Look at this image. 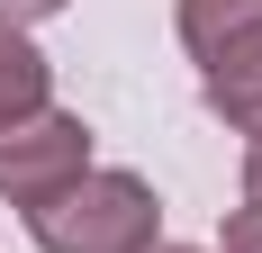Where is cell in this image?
I'll return each mask as SVG.
<instances>
[{
	"mask_svg": "<svg viewBox=\"0 0 262 253\" xmlns=\"http://www.w3.org/2000/svg\"><path fill=\"white\" fill-rule=\"evenodd\" d=\"M27 244L36 253H154L163 244V199L145 172H91L73 190H54L46 208H27Z\"/></svg>",
	"mask_w": 262,
	"mask_h": 253,
	"instance_id": "6da1fadb",
	"label": "cell"
},
{
	"mask_svg": "<svg viewBox=\"0 0 262 253\" xmlns=\"http://www.w3.org/2000/svg\"><path fill=\"white\" fill-rule=\"evenodd\" d=\"M81 172H91V126L73 109H27V118L0 126V199L18 217L46 208L54 190H73Z\"/></svg>",
	"mask_w": 262,
	"mask_h": 253,
	"instance_id": "7a4b0ae2",
	"label": "cell"
},
{
	"mask_svg": "<svg viewBox=\"0 0 262 253\" xmlns=\"http://www.w3.org/2000/svg\"><path fill=\"white\" fill-rule=\"evenodd\" d=\"M199 100H208L217 126H235V136H262V27L235 36L226 54L199 64Z\"/></svg>",
	"mask_w": 262,
	"mask_h": 253,
	"instance_id": "3957f363",
	"label": "cell"
},
{
	"mask_svg": "<svg viewBox=\"0 0 262 253\" xmlns=\"http://www.w3.org/2000/svg\"><path fill=\"white\" fill-rule=\"evenodd\" d=\"M172 27H181L190 64H208V54H226L235 36L262 27V0H172Z\"/></svg>",
	"mask_w": 262,
	"mask_h": 253,
	"instance_id": "277c9868",
	"label": "cell"
},
{
	"mask_svg": "<svg viewBox=\"0 0 262 253\" xmlns=\"http://www.w3.org/2000/svg\"><path fill=\"white\" fill-rule=\"evenodd\" d=\"M27 109H54V64L27 46L18 27H0V126L27 118Z\"/></svg>",
	"mask_w": 262,
	"mask_h": 253,
	"instance_id": "5b68a950",
	"label": "cell"
},
{
	"mask_svg": "<svg viewBox=\"0 0 262 253\" xmlns=\"http://www.w3.org/2000/svg\"><path fill=\"white\" fill-rule=\"evenodd\" d=\"M217 253H262V208H226V235Z\"/></svg>",
	"mask_w": 262,
	"mask_h": 253,
	"instance_id": "8992f818",
	"label": "cell"
},
{
	"mask_svg": "<svg viewBox=\"0 0 262 253\" xmlns=\"http://www.w3.org/2000/svg\"><path fill=\"white\" fill-rule=\"evenodd\" d=\"M63 9H73V0H0V27H46V18H63Z\"/></svg>",
	"mask_w": 262,
	"mask_h": 253,
	"instance_id": "52a82bcc",
	"label": "cell"
},
{
	"mask_svg": "<svg viewBox=\"0 0 262 253\" xmlns=\"http://www.w3.org/2000/svg\"><path fill=\"white\" fill-rule=\"evenodd\" d=\"M235 181H244V208H262V136H244V163H235Z\"/></svg>",
	"mask_w": 262,
	"mask_h": 253,
	"instance_id": "ba28073f",
	"label": "cell"
},
{
	"mask_svg": "<svg viewBox=\"0 0 262 253\" xmlns=\"http://www.w3.org/2000/svg\"><path fill=\"white\" fill-rule=\"evenodd\" d=\"M154 253H208V244H154Z\"/></svg>",
	"mask_w": 262,
	"mask_h": 253,
	"instance_id": "9c48e42d",
	"label": "cell"
}]
</instances>
